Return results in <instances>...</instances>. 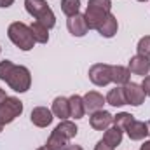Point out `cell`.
I'll return each mask as SVG.
<instances>
[{
  "instance_id": "cell-1",
  "label": "cell",
  "mask_w": 150,
  "mask_h": 150,
  "mask_svg": "<svg viewBox=\"0 0 150 150\" xmlns=\"http://www.w3.org/2000/svg\"><path fill=\"white\" fill-rule=\"evenodd\" d=\"M0 80H4L16 93H26L32 86V74L26 67L4 59L0 61Z\"/></svg>"
},
{
  "instance_id": "cell-2",
  "label": "cell",
  "mask_w": 150,
  "mask_h": 150,
  "mask_svg": "<svg viewBox=\"0 0 150 150\" xmlns=\"http://www.w3.org/2000/svg\"><path fill=\"white\" fill-rule=\"evenodd\" d=\"M110 12H112V0H89L87 9L84 12L89 30H98Z\"/></svg>"
},
{
  "instance_id": "cell-3",
  "label": "cell",
  "mask_w": 150,
  "mask_h": 150,
  "mask_svg": "<svg viewBox=\"0 0 150 150\" xmlns=\"http://www.w3.org/2000/svg\"><path fill=\"white\" fill-rule=\"evenodd\" d=\"M7 37H9V40H11L18 49H21V51H32L33 45L37 44L35 38H33V35H32L30 26H28L26 23H23V21H14V23H11L9 28H7Z\"/></svg>"
},
{
  "instance_id": "cell-4",
  "label": "cell",
  "mask_w": 150,
  "mask_h": 150,
  "mask_svg": "<svg viewBox=\"0 0 150 150\" xmlns=\"http://www.w3.org/2000/svg\"><path fill=\"white\" fill-rule=\"evenodd\" d=\"M25 9L32 18H35V21L42 23L49 30L56 26V16L45 0H25Z\"/></svg>"
},
{
  "instance_id": "cell-5",
  "label": "cell",
  "mask_w": 150,
  "mask_h": 150,
  "mask_svg": "<svg viewBox=\"0 0 150 150\" xmlns=\"http://www.w3.org/2000/svg\"><path fill=\"white\" fill-rule=\"evenodd\" d=\"M23 101L16 96H7V100L0 105V122L5 126V124H11L14 122L21 113H23Z\"/></svg>"
},
{
  "instance_id": "cell-6",
  "label": "cell",
  "mask_w": 150,
  "mask_h": 150,
  "mask_svg": "<svg viewBox=\"0 0 150 150\" xmlns=\"http://www.w3.org/2000/svg\"><path fill=\"white\" fill-rule=\"evenodd\" d=\"M89 80L98 86V87H105L112 82V65L107 63H94L89 68Z\"/></svg>"
},
{
  "instance_id": "cell-7",
  "label": "cell",
  "mask_w": 150,
  "mask_h": 150,
  "mask_svg": "<svg viewBox=\"0 0 150 150\" xmlns=\"http://www.w3.org/2000/svg\"><path fill=\"white\" fill-rule=\"evenodd\" d=\"M124 93H126V101H127V105H131V107H140V105H143V101H145V98H147V94H145L142 84H136V82H127V84L124 86Z\"/></svg>"
},
{
  "instance_id": "cell-8",
  "label": "cell",
  "mask_w": 150,
  "mask_h": 150,
  "mask_svg": "<svg viewBox=\"0 0 150 150\" xmlns=\"http://www.w3.org/2000/svg\"><path fill=\"white\" fill-rule=\"evenodd\" d=\"M112 122H113V115L107 110H103V108L93 112L91 117H89V124L94 131H107L112 126Z\"/></svg>"
},
{
  "instance_id": "cell-9",
  "label": "cell",
  "mask_w": 150,
  "mask_h": 150,
  "mask_svg": "<svg viewBox=\"0 0 150 150\" xmlns=\"http://www.w3.org/2000/svg\"><path fill=\"white\" fill-rule=\"evenodd\" d=\"M52 119H54L52 110L47 108V107H35L32 110V113H30V120L37 127H47V126H51Z\"/></svg>"
},
{
  "instance_id": "cell-10",
  "label": "cell",
  "mask_w": 150,
  "mask_h": 150,
  "mask_svg": "<svg viewBox=\"0 0 150 150\" xmlns=\"http://www.w3.org/2000/svg\"><path fill=\"white\" fill-rule=\"evenodd\" d=\"M67 28H68V32H70L74 37H84V35L89 32V26H87V23H86V18H84V14H80V12L67 19Z\"/></svg>"
},
{
  "instance_id": "cell-11",
  "label": "cell",
  "mask_w": 150,
  "mask_h": 150,
  "mask_svg": "<svg viewBox=\"0 0 150 150\" xmlns=\"http://www.w3.org/2000/svg\"><path fill=\"white\" fill-rule=\"evenodd\" d=\"M127 68H129L131 74L140 75V77H145V75L150 74V58L140 56V54H134V56L129 59Z\"/></svg>"
},
{
  "instance_id": "cell-12",
  "label": "cell",
  "mask_w": 150,
  "mask_h": 150,
  "mask_svg": "<svg viewBox=\"0 0 150 150\" xmlns=\"http://www.w3.org/2000/svg\"><path fill=\"white\" fill-rule=\"evenodd\" d=\"M82 100H84L86 112H91V113L96 112V110H101L103 105L107 103L105 96H103L101 93H98V91H89V93H86V94L82 96Z\"/></svg>"
},
{
  "instance_id": "cell-13",
  "label": "cell",
  "mask_w": 150,
  "mask_h": 150,
  "mask_svg": "<svg viewBox=\"0 0 150 150\" xmlns=\"http://www.w3.org/2000/svg\"><path fill=\"white\" fill-rule=\"evenodd\" d=\"M126 133H127L129 140H133V142H142V140H145V138L149 136V126H147V122L134 119V120L127 126Z\"/></svg>"
},
{
  "instance_id": "cell-14",
  "label": "cell",
  "mask_w": 150,
  "mask_h": 150,
  "mask_svg": "<svg viewBox=\"0 0 150 150\" xmlns=\"http://www.w3.org/2000/svg\"><path fill=\"white\" fill-rule=\"evenodd\" d=\"M51 110H52V115L58 117L59 120H67V119H70V103H68V98H65V96H58V98H54Z\"/></svg>"
},
{
  "instance_id": "cell-15",
  "label": "cell",
  "mask_w": 150,
  "mask_h": 150,
  "mask_svg": "<svg viewBox=\"0 0 150 150\" xmlns=\"http://www.w3.org/2000/svg\"><path fill=\"white\" fill-rule=\"evenodd\" d=\"M117 30H119V21H117V18L113 16L112 12L107 16V19L101 23V26L96 30L101 37H105V38H112L117 35Z\"/></svg>"
},
{
  "instance_id": "cell-16",
  "label": "cell",
  "mask_w": 150,
  "mask_h": 150,
  "mask_svg": "<svg viewBox=\"0 0 150 150\" xmlns=\"http://www.w3.org/2000/svg\"><path fill=\"white\" fill-rule=\"evenodd\" d=\"M105 100H107V103L110 105V107H124V105H127V101H126V93H124V86H115L113 89L108 91V94L105 96Z\"/></svg>"
},
{
  "instance_id": "cell-17",
  "label": "cell",
  "mask_w": 150,
  "mask_h": 150,
  "mask_svg": "<svg viewBox=\"0 0 150 150\" xmlns=\"http://www.w3.org/2000/svg\"><path fill=\"white\" fill-rule=\"evenodd\" d=\"M112 82L115 86H126L127 82H131L129 68L122 65H112Z\"/></svg>"
},
{
  "instance_id": "cell-18",
  "label": "cell",
  "mask_w": 150,
  "mask_h": 150,
  "mask_svg": "<svg viewBox=\"0 0 150 150\" xmlns=\"http://www.w3.org/2000/svg\"><path fill=\"white\" fill-rule=\"evenodd\" d=\"M54 133H58L59 136H63V138H67L68 142L72 140V138H75L77 136V133H79V127L75 126V122H72V120H61L56 127H54Z\"/></svg>"
},
{
  "instance_id": "cell-19",
  "label": "cell",
  "mask_w": 150,
  "mask_h": 150,
  "mask_svg": "<svg viewBox=\"0 0 150 150\" xmlns=\"http://www.w3.org/2000/svg\"><path fill=\"white\" fill-rule=\"evenodd\" d=\"M122 136H124V131H120V129H119V127H115V126H110V127L105 131V134H103V138H101V140L115 150L120 143H122Z\"/></svg>"
},
{
  "instance_id": "cell-20",
  "label": "cell",
  "mask_w": 150,
  "mask_h": 150,
  "mask_svg": "<svg viewBox=\"0 0 150 150\" xmlns=\"http://www.w3.org/2000/svg\"><path fill=\"white\" fill-rule=\"evenodd\" d=\"M68 103H70V117L72 119H82L86 115V107H84V100L82 96L79 94H72L68 98Z\"/></svg>"
},
{
  "instance_id": "cell-21",
  "label": "cell",
  "mask_w": 150,
  "mask_h": 150,
  "mask_svg": "<svg viewBox=\"0 0 150 150\" xmlns=\"http://www.w3.org/2000/svg\"><path fill=\"white\" fill-rule=\"evenodd\" d=\"M30 30H32V35H33L37 44H47L49 42V28L44 26L42 23H38V21L32 23Z\"/></svg>"
},
{
  "instance_id": "cell-22",
  "label": "cell",
  "mask_w": 150,
  "mask_h": 150,
  "mask_svg": "<svg viewBox=\"0 0 150 150\" xmlns=\"http://www.w3.org/2000/svg\"><path fill=\"white\" fill-rule=\"evenodd\" d=\"M70 145V142L67 140V138H63V136H59L58 133H51V136L47 138V143H45V147L49 150H65L67 147Z\"/></svg>"
},
{
  "instance_id": "cell-23",
  "label": "cell",
  "mask_w": 150,
  "mask_h": 150,
  "mask_svg": "<svg viewBox=\"0 0 150 150\" xmlns=\"http://www.w3.org/2000/svg\"><path fill=\"white\" fill-rule=\"evenodd\" d=\"M133 120H134V115H131V113H127V112H120V113H117V115H113L112 124L115 127H119L120 131H126L127 126H129Z\"/></svg>"
},
{
  "instance_id": "cell-24",
  "label": "cell",
  "mask_w": 150,
  "mask_h": 150,
  "mask_svg": "<svg viewBox=\"0 0 150 150\" xmlns=\"http://www.w3.org/2000/svg\"><path fill=\"white\" fill-rule=\"evenodd\" d=\"M61 11L67 18H72L80 12V0H61Z\"/></svg>"
},
{
  "instance_id": "cell-25",
  "label": "cell",
  "mask_w": 150,
  "mask_h": 150,
  "mask_svg": "<svg viewBox=\"0 0 150 150\" xmlns=\"http://www.w3.org/2000/svg\"><path fill=\"white\" fill-rule=\"evenodd\" d=\"M136 51L140 56H145L150 58V35H145L138 40V45H136Z\"/></svg>"
},
{
  "instance_id": "cell-26",
  "label": "cell",
  "mask_w": 150,
  "mask_h": 150,
  "mask_svg": "<svg viewBox=\"0 0 150 150\" xmlns=\"http://www.w3.org/2000/svg\"><path fill=\"white\" fill-rule=\"evenodd\" d=\"M142 87H143V91H145V94L150 96V75H145L143 77V82H142Z\"/></svg>"
},
{
  "instance_id": "cell-27",
  "label": "cell",
  "mask_w": 150,
  "mask_h": 150,
  "mask_svg": "<svg viewBox=\"0 0 150 150\" xmlns=\"http://www.w3.org/2000/svg\"><path fill=\"white\" fill-rule=\"evenodd\" d=\"M94 150H113V149L110 147V145H107V143H105L103 140H100V142L96 143V147H94Z\"/></svg>"
},
{
  "instance_id": "cell-28",
  "label": "cell",
  "mask_w": 150,
  "mask_h": 150,
  "mask_svg": "<svg viewBox=\"0 0 150 150\" xmlns=\"http://www.w3.org/2000/svg\"><path fill=\"white\" fill-rule=\"evenodd\" d=\"M14 4V0H0V7L2 9H7V7H11Z\"/></svg>"
},
{
  "instance_id": "cell-29",
  "label": "cell",
  "mask_w": 150,
  "mask_h": 150,
  "mask_svg": "<svg viewBox=\"0 0 150 150\" xmlns=\"http://www.w3.org/2000/svg\"><path fill=\"white\" fill-rule=\"evenodd\" d=\"M140 150H150V140H145V142L142 143V147H140Z\"/></svg>"
},
{
  "instance_id": "cell-30",
  "label": "cell",
  "mask_w": 150,
  "mask_h": 150,
  "mask_svg": "<svg viewBox=\"0 0 150 150\" xmlns=\"http://www.w3.org/2000/svg\"><path fill=\"white\" fill-rule=\"evenodd\" d=\"M5 100H7V94H5V91H4V89L0 87V105H2V103H4Z\"/></svg>"
},
{
  "instance_id": "cell-31",
  "label": "cell",
  "mask_w": 150,
  "mask_h": 150,
  "mask_svg": "<svg viewBox=\"0 0 150 150\" xmlns=\"http://www.w3.org/2000/svg\"><path fill=\"white\" fill-rule=\"evenodd\" d=\"M65 150H84V149H82L80 145H68Z\"/></svg>"
},
{
  "instance_id": "cell-32",
  "label": "cell",
  "mask_w": 150,
  "mask_h": 150,
  "mask_svg": "<svg viewBox=\"0 0 150 150\" xmlns=\"http://www.w3.org/2000/svg\"><path fill=\"white\" fill-rule=\"evenodd\" d=\"M37 150H49V149H47V147H45V145H44V147H38Z\"/></svg>"
},
{
  "instance_id": "cell-33",
  "label": "cell",
  "mask_w": 150,
  "mask_h": 150,
  "mask_svg": "<svg viewBox=\"0 0 150 150\" xmlns=\"http://www.w3.org/2000/svg\"><path fill=\"white\" fill-rule=\"evenodd\" d=\"M2 129H4V124H2V122H0V133H2Z\"/></svg>"
},
{
  "instance_id": "cell-34",
  "label": "cell",
  "mask_w": 150,
  "mask_h": 150,
  "mask_svg": "<svg viewBox=\"0 0 150 150\" xmlns=\"http://www.w3.org/2000/svg\"><path fill=\"white\" fill-rule=\"evenodd\" d=\"M147 126H149V134H150V120L147 122Z\"/></svg>"
},
{
  "instance_id": "cell-35",
  "label": "cell",
  "mask_w": 150,
  "mask_h": 150,
  "mask_svg": "<svg viewBox=\"0 0 150 150\" xmlns=\"http://www.w3.org/2000/svg\"><path fill=\"white\" fill-rule=\"evenodd\" d=\"M138 2H149V0H138Z\"/></svg>"
},
{
  "instance_id": "cell-36",
  "label": "cell",
  "mask_w": 150,
  "mask_h": 150,
  "mask_svg": "<svg viewBox=\"0 0 150 150\" xmlns=\"http://www.w3.org/2000/svg\"><path fill=\"white\" fill-rule=\"evenodd\" d=\"M0 52H2V47H0Z\"/></svg>"
}]
</instances>
